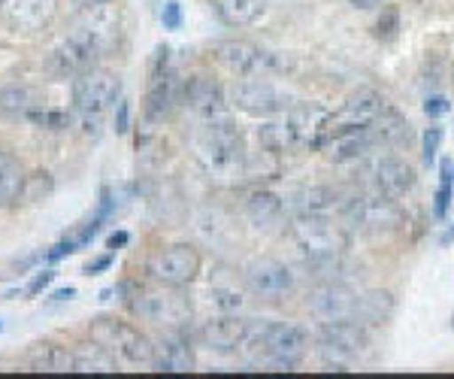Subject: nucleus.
Instances as JSON below:
<instances>
[{"instance_id": "f257e3e1", "label": "nucleus", "mask_w": 454, "mask_h": 379, "mask_svg": "<svg viewBox=\"0 0 454 379\" xmlns=\"http://www.w3.org/2000/svg\"><path fill=\"white\" fill-rule=\"evenodd\" d=\"M115 36H119V10L109 4L88 10L85 19L67 34V40L55 49L52 70L58 76H79L91 70L94 61L115 46Z\"/></svg>"}, {"instance_id": "f03ea898", "label": "nucleus", "mask_w": 454, "mask_h": 379, "mask_svg": "<svg viewBox=\"0 0 454 379\" xmlns=\"http://www.w3.org/2000/svg\"><path fill=\"white\" fill-rule=\"evenodd\" d=\"M327 119L331 109L315 104V100H297L291 109H285L282 115H273V122H267L258 130L261 149L282 155V152L294 149H321L327 137Z\"/></svg>"}, {"instance_id": "7ed1b4c3", "label": "nucleus", "mask_w": 454, "mask_h": 379, "mask_svg": "<svg viewBox=\"0 0 454 379\" xmlns=\"http://www.w3.org/2000/svg\"><path fill=\"white\" fill-rule=\"evenodd\" d=\"M194 162L203 167V173L215 179H237L246 173L248 152L243 130L233 125L231 119L200 122V128L192 137Z\"/></svg>"}, {"instance_id": "20e7f679", "label": "nucleus", "mask_w": 454, "mask_h": 379, "mask_svg": "<svg viewBox=\"0 0 454 379\" xmlns=\"http://www.w3.org/2000/svg\"><path fill=\"white\" fill-rule=\"evenodd\" d=\"M309 349V334L291 322H252L239 355L254 367L291 370L303 361Z\"/></svg>"}, {"instance_id": "39448f33", "label": "nucleus", "mask_w": 454, "mask_h": 379, "mask_svg": "<svg viewBox=\"0 0 454 379\" xmlns=\"http://www.w3.org/2000/svg\"><path fill=\"white\" fill-rule=\"evenodd\" d=\"M291 240L306 255V261L342 258L351 243L346 225H340L327 213H297L288 225Z\"/></svg>"}, {"instance_id": "423d86ee", "label": "nucleus", "mask_w": 454, "mask_h": 379, "mask_svg": "<svg viewBox=\"0 0 454 379\" xmlns=\"http://www.w3.org/2000/svg\"><path fill=\"white\" fill-rule=\"evenodd\" d=\"M121 100V79L119 73L104 70V67H91L79 76H73V107H76L79 119L85 122L88 134H98L100 122L109 109H115V104Z\"/></svg>"}, {"instance_id": "0eeeda50", "label": "nucleus", "mask_w": 454, "mask_h": 379, "mask_svg": "<svg viewBox=\"0 0 454 379\" xmlns=\"http://www.w3.org/2000/svg\"><path fill=\"white\" fill-rule=\"evenodd\" d=\"M91 340L104 343L119 361L130 367H152L155 361V340L145 337L137 325L121 322L115 316H100L91 322Z\"/></svg>"}, {"instance_id": "6e6552de", "label": "nucleus", "mask_w": 454, "mask_h": 379, "mask_svg": "<svg viewBox=\"0 0 454 379\" xmlns=\"http://www.w3.org/2000/svg\"><path fill=\"white\" fill-rule=\"evenodd\" d=\"M403 209L397 207L394 198H385L379 192L357 194L342 203V225L357 234H385V231L400 228Z\"/></svg>"}, {"instance_id": "1a4fd4ad", "label": "nucleus", "mask_w": 454, "mask_h": 379, "mask_svg": "<svg viewBox=\"0 0 454 379\" xmlns=\"http://www.w3.org/2000/svg\"><path fill=\"white\" fill-rule=\"evenodd\" d=\"M130 307L140 319L158 328H185L188 319H192V304L182 295V288L164 286V282H158L152 288H140L134 295V301H130Z\"/></svg>"}, {"instance_id": "9d476101", "label": "nucleus", "mask_w": 454, "mask_h": 379, "mask_svg": "<svg viewBox=\"0 0 454 379\" xmlns=\"http://www.w3.org/2000/svg\"><path fill=\"white\" fill-rule=\"evenodd\" d=\"M233 104L243 113L258 115V119H273L282 115L285 109L297 104V98L288 89H282L279 83L270 79V73H254V76H243L233 89Z\"/></svg>"}, {"instance_id": "9b49d317", "label": "nucleus", "mask_w": 454, "mask_h": 379, "mask_svg": "<svg viewBox=\"0 0 454 379\" xmlns=\"http://www.w3.org/2000/svg\"><path fill=\"white\" fill-rule=\"evenodd\" d=\"M306 310L318 325L331 322H357L361 312V295L355 288L346 286L342 280H325L321 286H315L306 297Z\"/></svg>"}, {"instance_id": "f8f14e48", "label": "nucleus", "mask_w": 454, "mask_h": 379, "mask_svg": "<svg viewBox=\"0 0 454 379\" xmlns=\"http://www.w3.org/2000/svg\"><path fill=\"white\" fill-rule=\"evenodd\" d=\"M370 346L367 325L361 322H331L318 328V352L327 364L336 367H348V364L361 361Z\"/></svg>"}, {"instance_id": "ddd939ff", "label": "nucleus", "mask_w": 454, "mask_h": 379, "mask_svg": "<svg viewBox=\"0 0 454 379\" xmlns=\"http://www.w3.org/2000/svg\"><path fill=\"white\" fill-rule=\"evenodd\" d=\"M243 282L248 288V295L258 297V301H282L294 291V273L291 267L279 258H270V255H261V258H252L243 271Z\"/></svg>"}, {"instance_id": "4468645a", "label": "nucleus", "mask_w": 454, "mask_h": 379, "mask_svg": "<svg viewBox=\"0 0 454 379\" xmlns=\"http://www.w3.org/2000/svg\"><path fill=\"white\" fill-rule=\"evenodd\" d=\"M200 252L194 249L192 243H173L158 249L149 258V273L155 282H164V286H176L185 288L200 276Z\"/></svg>"}, {"instance_id": "2eb2a0df", "label": "nucleus", "mask_w": 454, "mask_h": 379, "mask_svg": "<svg viewBox=\"0 0 454 379\" xmlns=\"http://www.w3.org/2000/svg\"><path fill=\"white\" fill-rule=\"evenodd\" d=\"M182 107H185L197 122H215L227 115L222 85L212 76H207V73H197V76L185 79V85H182Z\"/></svg>"}, {"instance_id": "dca6fc26", "label": "nucleus", "mask_w": 454, "mask_h": 379, "mask_svg": "<svg viewBox=\"0 0 454 379\" xmlns=\"http://www.w3.org/2000/svg\"><path fill=\"white\" fill-rule=\"evenodd\" d=\"M385 107L387 104H385V98L379 91H372V89L355 91L351 98H346V104L336 109V113H331V119H327V137L340 134V130L372 125V122H376L379 115H382Z\"/></svg>"}, {"instance_id": "f3484780", "label": "nucleus", "mask_w": 454, "mask_h": 379, "mask_svg": "<svg viewBox=\"0 0 454 379\" xmlns=\"http://www.w3.org/2000/svg\"><path fill=\"white\" fill-rule=\"evenodd\" d=\"M152 367L160 374H192L194 370V346L185 328H164L155 340V361Z\"/></svg>"}, {"instance_id": "a211bd4d", "label": "nucleus", "mask_w": 454, "mask_h": 379, "mask_svg": "<svg viewBox=\"0 0 454 379\" xmlns=\"http://www.w3.org/2000/svg\"><path fill=\"white\" fill-rule=\"evenodd\" d=\"M215 55L227 70H233L237 76H254V73H270L276 70L273 55H267L248 40H222L215 43Z\"/></svg>"}, {"instance_id": "6ab92c4d", "label": "nucleus", "mask_w": 454, "mask_h": 379, "mask_svg": "<svg viewBox=\"0 0 454 379\" xmlns=\"http://www.w3.org/2000/svg\"><path fill=\"white\" fill-rule=\"evenodd\" d=\"M248 328H252V319H243V316H237V312H224V316H215V319H209V322H203L200 343L222 355L239 352Z\"/></svg>"}, {"instance_id": "aec40b11", "label": "nucleus", "mask_w": 454, "mask_h": 379, "mask_svg": "<svg viewBox=\"0 0 454 379\" xmlns=\"http://www.w3.org/2000/svg\"><path fill=\"white\" fill-rule=\"evenodd\" d=\"M182 85L185 79H179L176 70H158L149 73V91H145V119L149 122H164L173 113L176 104H182Z\"/></svg>"}, {"instance_id": "412c9836", "label": "nucleus", "mask_w": 454, "mask_h": 379, "mask_svg": "<svg viewBox=\"0 0 454 379\" xmlns=\"http://www.w3.org/2000/svg\"><path fill=\"white\" fill-rule=\"evenodd\" d=\"M370 177H372V192H379V194H385V198H403V194H409L415 188V167L409 164V162H403V158L397 155H385V158H379L376 164H372V170H370Z\"/></svg>"}, {"instance_id": "4be33fe9", "label": "nucleus", "mask_w": 454, "mask_h": 379, "mask_svg": "<svg viewBox=\"0 0 454 379\" xmlns=\"http://www.w3.org/2000/svg\"><path fill=\"white\" fill-rule=\"evenodd\" d=\"M372 149H376V137H372L370 125L367 128L340 130V134L325 137V143H321V152H325V158H327V162H333V164L357 162V158H364Z\"/></svg>"}, {"instance_id": "5701e85b", "label": "nucleus", "mask_w": 454, "mask_h": 379, "mask_svg": "<svg viewBox=\"0 0 454 379\" xmlns=\"http://www.w3.org/2000/svg\"><path fill=\"white\" fill-rule=\"evenodd\" d=\"M246 216L254 228L261 231H273L276 225H282L285 218V203L279 194L267 192V188H254L246 198Z\"/></svg>"}, {"instance_id": "b1692460", "label": "nucleus", "mask_w": 454, "mask_h": 379, "mask_svg": "<svg viewBox=\"0 0 454 379\" xmlns=\"http://www.w3.org/2000/svg\"><path fill=\"white\" fill-rule=\"evenodd\" d=\"M55 12V0H12L6 6V25L16 31H40Z\"/></svg>"}, {"instance_id": "393cba45", "label": "nucleus", "mask_w": 454, "mask_h": 379, "mask_svg": "<svg viewBox=\"0 0 454 379\" xmlns=\"http://www.w3.org/2000/svg\"><path fill=\"white\" fill-rule=\"evenodd\" d=\"M212 10L227 28H248L263 16L267 0H212Z\"/></svg>"}, {"instance_id": "a878e982", "label": "nucleus", "mask_w": 454, "mask_h": 379, "mask_svg": "<svg viewBox=\"0 0 454 379\" xmlns=\"http://www.w3.org/2000/svg\"><path fill=\"white\" fill-rule=\"evenodd\" d=\"M115 370H119V359L98 340L82 343L73 352V374H115Z\"/></svg>"}, {"instance_id": "bb28decb", "label": "nucleus", "mask_w": 454, "mask_h": 379, "mask_svg": "<svg viewBox=\"0 0 454 379\" xmlns=\"http://www.w3.org/2000/svg\"><path fill=\"white\" fill-rule=\"evenodd\" d=\"M27 364L40 374H73V352L58 343H34Z\"/></svg>"}, {"instance_id": "cd10ccee", "label": "nucleus", "mask_w": 454, "mask_h": 379, "mask_svg": "<svg viewBox=\"0 0 454 379\" xmlns=\"http://www.w3.org/2000/svg\"><path fill=\"white\" fill-rule=\"evenodd\" d=\"M25 167L16 155L10 152H0V207H12L21 201V188H25Z\"/></svg>"}, {"instance_id": "c85d7f7f", "label": "nucleus", "mask_w": 454, "mask_h": 379, "mask_svg": "<svg viewBox=\"0 0 454 379\" xmlns=\"http://www.w3.org/2000/svg\"><path fill=\"white\" fill-rule=\"evenodd\" d=\"M370 130H372V137H376V146H400V143H406L409 137H412L409 122L403 119L400 113H394L391 107L382 109V115L372 122Z\"/></svg>"}, {"instance_id": "c756f323", "label": "nucleus", "mask_w": 454, "mask_h": 379, "mask_svg": "<svg viewBox=\"0 0 454 379\" xmlns=\"http://www.w3.org/2000/svg\"><path fill=\"white\" fill-rule=\"evenodd\" d=\"M394 312V297L391 291H367L361 295V312H357V322L367 325V328H376V325H385Z\"/></svg>"}, {"instance_id": "7c9ffc66", "label": "nucleus", "mask_w": 454, "mask_h": 379, "mask_svg": "<svg viewBox=\"0 0 454 379\" xmlns=\"http://www.w3.org/2000/svg\"><path fill=\"white\" fill-rule=\"evenodd\" d=\"M34 107V91L27 85H6V89H0V115L4 119H27V113Z\"/></svg>"}, {"instance_id": "2f4dec72", "label": "nucleus", "mask_w": 454, "mask_h": 379, "mask_svg": "<svg viewBox=\"0 0 454 379\" xmlns=\"http://www.w3.org/2000/svg\"><path fill=\"white\" fill-rule=\"evenodd\" d=\"M336 201L333 188H303L294 194V209L297 213H327Z\"/></svg>"}, {"instance_id": "473e14b6", "label": "nucleus", "mask_w": 454, "mask_h": 379, "mask_svg": "<svg viewBox=\"0 0 454 379\" xmlns=\"http://www.w3.org/2000/svg\"><path fill=\"white\" fill-rule=\"evenodd\" d=\"M27 122H34L36 128H46V130H64L70 125V113L67 109H49V107H43V109H31L27 113Z\"/></svg>"}, {"instance_id": "72a5a7b5", "label": "nucleus", "mask_w": 454, "mask_h": 379, "mask_svg": "<svg viewBox=\"0 0 454 379\" xmlns=\"http://www.w3.org/2000/svg\"><path fill=\"white\" fill-rule=\"evenodd\" d=\"M451 162H442V179H439V188H436V203H434V216L436 218H445V213H449L451 207V198H454V188H451Z\"/></svg>"}, {"instance_id": "f704fd0d", "label": "nucleus", "mask_w": 454, "mask_h": 379, "mask_svg": "<svg viewBox=\"0 0 454 379\" xmlns=\"http://www.w3.org/2000/svg\"><path fill=\"white\" fill-rule=\"evenodd\" d=\"M160 21H164V31H179L182 28L179 0H164V4H160Z\"/></svg>"}, {"instance_id": "c9c22d12", "label": "nucleus", "mask_w": 454, "mask_h": 379, "mask_svg": "<svg viewBox=\"0 0 454 379\" xmlns=\"http://www.w3.org/2000/svg\"><path fill=\"white\" fill-rule=\"evenodd\" d=\"M55 276H58V273L52 271V267H46V271L34 273V280L25 286V297H36V295H40V291H46V288L55 282Z\"/></svg>"}, {"instance_id": "e433bc0d", "label": "nucleus", "mask_w": 454, "mask_h": 379, "mask_svg": "<svg viewBox=\"0 0 454 379\" xmlns=\"http://www.w3.org/2000/svg\"><path fill=\"white\" fill-rule=\"evenodd\" d=\"M439 143H442V130L427 128V134H424V164H434V158L439 152Z\"/></svg>"}, {"instance_id": "4c0bfd02", "label": "nucleus", "mask_w": 454, "mask_h": 379, "mask_svg": "<svg viewBox=\"0 0 454 379\" xmlns=\"http://www.w3.org/2000/svg\"><path fill=\"white\" fill-rule=\"evenodd\" d=\"M113 261H115V252H106V255H100V258H94V261H88V265L82 267V273H104L113 267Z\"/></svg>"}, {"instance_id": "58836bf2", "label": "nucleus", "mask_w": 454, "mask_h": 379, "mask_svg": "<svg viewBox=\"0 0 454 379\" xmlns=\"http://www.w3.org/2000/svg\"><path fill=\"white\" fill-rule=\"evenodd\" d=\"M128 128H130V104L128 100H119V104H115V130L124 134Z\"/></svg>"}, {"instance_id": "ea45409f", "label": "nucleus", "mask_w": 454, "mask_h": 379, "mask_svg": "<svg viewBox=\"0 0 454 379\" xmlns=\"http://www.w3.org/2000/svg\"><path fill=\"white\" fill-rule=\"evenodd\" d=\"M424 113L434 115V119H436V115L449 113V100H445V98H430L427 104H424Z\"/></svg>"}, {"instance_id": "a19ab883", "label": "nucleus", "mask_w": 454, "mask_h": 379, "mask_svg": "<svg viewBox=\"0 0 454 379\" xmlns=\"http://www.w3.org/2000/svg\"><path fill=\"white\" fill-rule=\"evenodd\" d=\"M128 243V231H119V234H113L106 240V246H109V252H119L121 246Z\"/></svg>"}, {"instance_id": "79ce46f5", "label": "nucleus", "mask_w": 454, "mask_h": 379, "mask_svg": "<svg viewBox=\"0 0 454 379\" xmlns=\"http://www.w3.org/2000/svg\"><path fill=\"white\" fill-rule=\"evenodd\" d=\"M73 297H76V288H58L52 295V304H67Z\"/></svg>"}, {"instance_id": "37998d69", "label": "nucleus", "mask_w": 454, "mask_h": 379, "mask_svg": "<svg viewBox=\"0 0 454 379\" xmlns=\"http://www.w3.org/2000/svg\"><path fill=\"white\" fill-rule=\"evenodd\" d=\"M109 0H73V6H79L82 12H88V10H98V6H106Z\"/></svg>"}, {"instance_id": "c03bdc74", "label": "nucleus", "mask_w": 454, "mask_h": 379, "mask_svg": "<svg viewBox=\"0 0 454 379\" xmlns=\"http://www.w3.org/2000/svg\"><path fill=\"white\" fill-rule=\"evenodd\" d=\"M451 240H454V228H449V234L442 237V243H451Z\"/></svg>"}, {"instance_id": "a18cd8bd", "label": "nucleus", "mask_w": 454, "mask_h": 379, "mask_svg": "<svg viewBox=\"0 0 454 379\" xmlns=\"http://www.w3.org/2000/svg\"><path fill=\"white\" fill-rule=\"evenodd\" d=\"M4 4H6V0H0V6H4Z\"/></svg>"}, {"instance_id": "49530a36", "label": "nucleus", "mask_w": 454, "mask_h": 379, "mask_svg": "<svg viewBox=\"0 0 454 379\" xmlns=\"http://www.w3.org/2000/svg\"><path fill=\"white\" fill-rule=\"evenodd\" d=\"M451 328H454V316H451Z\"/></svg>"}]
</instances>
